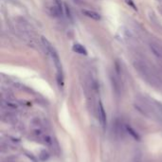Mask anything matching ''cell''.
<instances>
[{"mask_svg":"<svg viewBox=\"0 0 162 162\" xmlns=\"http://www.w3.org/2000/svg\"><path fill=\"white\" fill-rule=\"evenodd\" d=\"M41 40H42L43 46L46 47V51L49 52V54L50 55V57L54 62V64H55L56 68H57V72H58V82H59V83H63V68H62V64H61V60L59 58L58 53H57V51L54 49L52 44L47 39H46L45 37H42Z\"/></svg>","mask_w":162,"mask_h":162,"instance_id":"7a4b0ae2","label":"cell"},{"mask_svg":"<svg viewBox=\"0 0 162 162\" xmlns=\"http://www.w3.org/2000/svg\"><path fill=\"white\" fill-rule=\"evenodd\" d=\"M75 1H76V0H75Z\"/></svg>","mask_w":162,"mask_h":162,"instance_id":"8992f818","label":"cell"},{"mask_svg":"<svg viewBox=\"0 0 162 162\" xmlns=\"http://www.w3.org/2000/svg\"><path fill=\"white\" fill-rule=\"evenodd\" d=\"M83 13H84L87 17H90L94 20H100L101 19V16L99 13H95V12H92V11H83Z\"/></svg>","mask_w":162,"mask_h":162,"instance_id":"5b68a950","label":"cell"},{"mask_svg":"<svg viewBox=\"0 0 162 162\" xmlns=\"http://www.w3.org/2000/svg\"><path fill=\"white\" fill-rule=\"evenodd\" d=\"M72 50L74 52L81 54V55H87V50H85V47L81 44H74L72 46Z\"/></svg>","mask_w":162,"mask_h":162,"instance_id":"277c9868","label":"cell"},{"mask_svg":"<svg viewBox=\"0 0 162 162\" xmlns=\"http://www.w3.org/2000/svg\"><path fill=\"white\" fill-rule=\"evenodd\" d=\"M98 116H99V120H100L101 126L103 128H105V126H106V113H105V110H104V107L101 101H99V104H98Z\"/></svg>","mask_w":162,"mask_h":162,"instance_id":"3957f363","label":"cell"},{"mask_svg":"<svg viewBox=\"0 0 162 162\" xmlns=\"http://www.w3.org/2000/svg\"><path fill=\"white\" fill-rule=\"evenodd\" d=\"M138 108L144 115L162 122V104L154 101H144L138 103Z\"/></svg>","mask_w":162,"mask_h":162,"instance_id":"6da1fadb","label":"cell"}]
</instances>
